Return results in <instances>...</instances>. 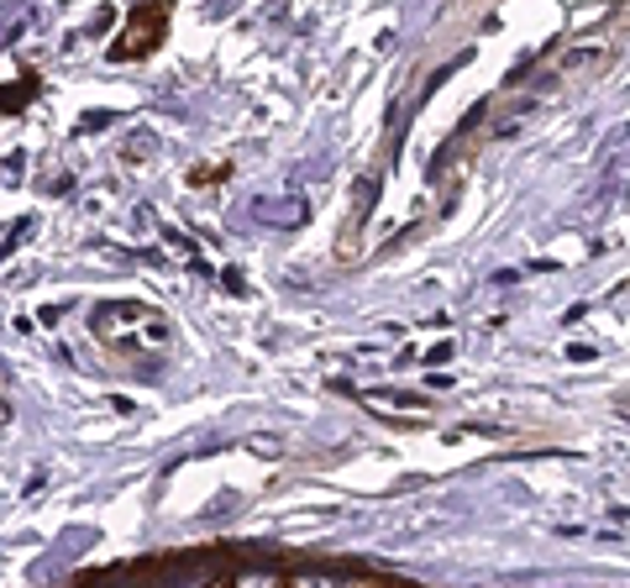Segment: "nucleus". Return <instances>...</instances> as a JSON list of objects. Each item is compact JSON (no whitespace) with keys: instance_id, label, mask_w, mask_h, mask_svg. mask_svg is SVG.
Returning a JSON list of instances; mask_svg holds the SVG:
<instances>
[{"instance_id":"obj_1","label":"nucleus","mask_w":630,"mask_h":588,"mask_svg":"<svg viewBox=\"0 0 630 588\" xmlns=\"http://www.w3.org/2000/svg\"><path fill=\"white\" fill-rule=\"evenodd\" d=\"M90 326L100 342H121V336H131L127 326H137V336H142V331L152 326V315L142 311V305H131V300H116V305H100V311H95Z\"/></svg>"},{"instance_id":"obj_2","label":"nucleus","mask_w":630,"mask_h":588,"mask_svg":"<svg viewBox=\"0 0 630 588\" xmlns=\"http://www.w3.org/2000/svg\"><path fill=\"white\" fill-rule=\"evenodd\" d=\"M222 568V557L216 551H200V557H179V562H168L158 572V588H205Z\"/></svg>"},{"instance_id":"obj_3","label":"nucleus","mask_w":630,"mask_h":588,"mask_svg":"<svg viewBox=\"0 0 630 588\" xmlns=\"http://www.w3.org/2000/svg\"><path fill=\"white\" fill-rule=\"evenodd\" d=\"M253 216L263 220V226H278V232H295V226H305L311 220V205L299 200V195H258L253 200Z\"/></svg>"},{"instance_id":"obj_4","label":"nucleus","mask_w":630,"mask_h":588,"mask_svg":"<svg viewBox=\"0 0 630 588\" xmlns=\"http://www.w3.org/2000/svg\"><path fill=\"white\" fill-rule=\"evenodd\" d=\"M90 541H95V531H75V536H69V547H58L53 557H42L38 568H32V584H48L58 568H69V562H75L79 551H90Z\"/></svg>"},{"instance_id":"obj_5","label":"nucleus","mask_w":630,"mask_h":588,"mask_svg":"<svg viewBox=\"0 0 630 588\" xmlns=\"http://www.w3.org/2000/svg\"><path fill=\"white\" fill-rule=\"evenodd\" d=\"M610 53L604 48H578V53H562L557 58V79H573V74H589V69H604Z\"/></svg>"},{"instance_id":"obj_6","label":"nucleus","mask_w":630,"mask_h":588,"mask_svg":"<svg viewBox=\"0 0 630 588\" xmlns=\"http://www.w3.org/2000/svg\"><path fill=\"white\" fill-rule=\"evenodd\" d=\"M289 588H353V584H347L342 572H299Z\"/></svg>"},{"instance_id":"obj_7","label":"nucleus","mask_w":630,"mask_h":588,"mask_svg":"<svg viewBox=\"0 0 630 588\" xmlns=\"http://www.w3.org/2000/svg\"><path fill=\"white\" fill-rule=\"evenodd\" d=\"M142 153H148V158L158 153V137H152V131H137V137L127 143V158H142Z\"/></svg>"},{"instance_id":"obj_8","label":"nucleus","mask_w":630,"mask_h":588,"mask_svg":"<svg viewBox=\"0 0 630 588\" xmlns=\"http://www.w3.org/2000/svg\"><path fill=\"white\" fill-rule=\"evenodd\" d=\"M226 510L237 514V510H242V494H222L216 504H210V510H205V520H216V514H226Z\"/></svg>"},{"instance_id":"obj_9","label":"nucleus","mask_w":630,"mask_h":588,"mask_svg":"<svg viewBox=\"0 0 630 588\" xmlns=\"http://www.w3.org/2000/svg\"><path fill=\"white\" fill-rule=\"evenodd\" d=\"M626 143H630V121H626V127H614L610 137H604V158H614V153H620Z\"/></svg>"},{"instance_id":"obj_10","label":"nucleus","mask_w":630,"mask_h":588,"mask_svg":"<svg viewBox=\"0 0 630 588\" xmlns=\"http://www.w3.org/2000/svg\"><path fill=\"white\" fill-rule=\"evenodd\" d=\"M247 447H253V452H268V458H278V437H247Z\"/></svg>"},{"instance_id":"obj_11","label":"nucleus","mask_w":630,"mask_h":588,"mask_svg":"<svg viewBox=\"0 0 630 588\" xmlns=\"http://www.w3.org/2000/svg\"><path fill=\"white\" fill-rule=\"evenodd\" d=\"M237 588H278V584H274V578H263V572H247Z\"/></svg>"}]
</instances>
